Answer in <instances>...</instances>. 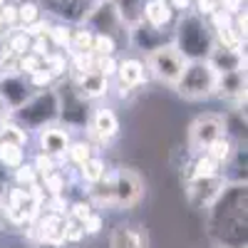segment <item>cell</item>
I'll return each instance as SVG.
<instances>
[{
	"label": "cell",
	"mask_w": 248,
	"mask_h": 248,
	"mask_svg": "<svg viewBox=\"0 0 248 248\" xmlns=\"http://www.w3.org/2000/svg\"><path fill=\"white\" fill-rule=\"evenodd\" d=\"M117 57H94V70L99 75H105L107 79H114L117 75Z\"/></svg>",
	"instance_id": "60d3db41"
},
{
	"label": "cell",
	"mask_w": 248,
	"mask_h": 248,
	"mask_svg": "<svg viewBox=\"0 0 248 248\" xmlns=\"http://www.w3.org/2000/svg\"><path fill=\"white\" fill-rule=\"evenodd\" d=\"M5 191H8V174H0V203L5 199Z\"/></svg>",
	"instance_id": "c3c4849f"
},
{
	"label": "cell",
	"mask_w": 248,
	"mask_h": 248,
	"mask_svg": "<svg viewBox=\"0 0 248 248\" xmlns=\"http://www.w3.org/2000/svg\"><path fill=\"white\" fill-rule=\"evenodd\" d=\"M216 82L218 75L214 72V67L206 60H194L186 62V67L181 72V77L176 79V94L189 99V102H201V99H211L216 97Z\"/></svg>",
	"instance_id": "5b68a950"
},
{
	"label": "cell",
	"mask_w": 248,
	"mask_h": 248,
	"mask_svg": "<svg viewBox=\"0 0 248 248\" xmlns=\"http://www.w3.org/2000/svg\"><path fill=\"white\" fill-rule=\"evenodd\" d=\"M226 176H203V179H186V201L191 209H209L218 199V194L226 189Z\"/></svg>",
	"instance_id": "7c38bea8"
},
{
	"label": "cell",
	"mask_w": 248,
	"mask_h": 248,
	"mask_svg": "<svg viewBox=\"0 0 248 248\" xmlns=\"http://www.w3.org/2000/svg\"><path fill=\"white\" fill-rule=\"evenodd\" d=\"M3 43H5V47H8L15 57H20V55L30 52V43H32V37H30L23 28H15V30H8V32L3 35Z\"/></svg>",
	"instance_id": "f1b7e54d"
},
{
	"label": "cell",
	"mask_w": 248,
	"mask_h": 248,
	"mask_svg": "<svg viewBox=\"0 0 248 248\" xmlns=\"http://www.w3.org/2000/svg\"><path fill=\"white\" fill-rule=\"evenodd\" d=\"M144 65H147V72H149L156 82L174 87L176 79H179L181 72H184V67H186V60H184V55L174 47V43H164V45H159L156 50H152V52L147 55Z\"/></svg>",
	"instance_id": "8992f818"
},
{
	"label": "cell",
	"mask_w": 248,
	"mask_h": 248,
	"mask_svg": "<svg viewBox=\"0 0 248 248\" xmlns=\"http://www.w3.org/2000/svg\"><path fill=\"white\" fill-rule=\"evenodd\" d=\"M127 32H129L132 47L139 50V52H144V55H149L152 50H156V47L164 45V43H171V30H156V28L147 25L144 20H141L139 25L129 28Z\"/></svg>",
	"instance_id": "9a60e30c"
},
{
	"label": "cell",
	"mask_w": 248,
	"mask_h": 248,
	"mask_svg": "<svg viewBox=\"0 0 248 248\" xmlns=\"http://www.w3.org/2000/svg\"><path fill=\"white\" fill-rule=\"evenodd\" d=\"M216 97L229 102H246V70H236L229 75H218Z\"/></svg>",
	"instance_id": "44dd1931"
},
{
	"label": "cell",
	"mask_w": 248,
	"mask_h": 248,
	"mask_svg": "<svg viewBox=\"0 0 248 248\" xmlns=\"http://www.w3.org/2000/svg\"><path fill=\"white\" fill-rule=\"evenodd\" d=\"M8 184L20 186V189H30V186H37V184H40V176H37V171L30 167V161H25V164H20L17 169H13V171L8 174Z\"/></svg>",
	"instance_id": "1f68e13d"
},
{
	"label": "cell",
	"mask_w": 248,
	"mask_h": 248,
	"mask_svg": "<svg viewBox=\"0 0 248 248\" xmlns=\"http://www.w3.org/2000/svg\"><path fill=\"white\" fill-rule=\"evenodd\" d=\"M5 119H13V112L8 109V105L3 99H0V122H5Z\"/></svg>",
	"instance_id": "7dc6e473"
},
{
	"label": "cell",
	"mask_w": 248,
	"mask_h": 248,
	"mask_svg": "<svg viewBox=\"0 0 248 248\" xmlns=\"http://www.w3.org/2000/svg\"><path fill=\"white\" fill-rule=\"evenodd\" d=\"M144 199V179L132 167L114 169V203L112 209L129 211Z\"/></svg>",
	"instance_id": "9c48e42d"
},
{
	"label": "cell",
	"mask_w": 248,
	"mask_h": 248,
	"mask_svg": "<svg viewBox=\"0 0 248 248\" xmlns=\"http://www.w3.org/2000/svg\"><path fill=\"white\" fill-rule=\"evenodd\" d=\"M171 43L184 55L186 62L206 60L209 52L214 50V32H211L209 20L201 17L194 10L181 13L174 30H171Z\"/></svg>",
	"instance_id": "7a4b0ae2"
},
{
	"label": "cell",
	"mask_w": 248,
	"mask_h": 248,
	"mask_svg": "<svg viewBox=\"0 0 248 248\" xmlns=\"http://www.w3.org/2000/svg\"><path fill=\"white\" fill-rule=\"evenodd\" d=\"M167 3H169V5H171V10H174V13H179V15L194 8V0H167Z\"/></svg>",
	"instance_id": "bcb514c9"
},
{
	"label": "cell",
	"mask_w": 248,
	"mask_h": 248,
	"mask_svg": "<svg viewBox=\"0 0 248 248\" xmlns=\"http://www.w3.org/2000/svg\"><path fill=\"white\" fill-rule=\"evenodd\" d=\"M92 40H94V32L87 30L85 25L72 28V35H70V50H67V52H92Z\"/></svg>",
	"instance_id": "e575fe53"
},
{
	"label": "cell",
	"mask_w": 248,
	"mask_h": 248,
	"mask_svg": "<svg viewBox=\"0 0 248 248\" xmlns=\"http://www.w3.org/2000/svg\"><path fill=\"white\" fill-rule=\"evenodd\" d=\"M70 35H72V25H67V23H52L50 32H47V43L52 45V50L67 52L70 50Z\"/></svg>",
	"instance_id": "836d02e7"
},
{
	"label": "cell",
	"mask_w": 248,
	"mask_h": 248,
	"mask_svg": "<svg viewBox=\"0 0 248 248\" xmlns=\"http://www.w3.org/2000/svg\"><path fill=\"white\" fill-rule=\"evenodd\" d=\"M70 141H72V134L70 129L65 127V124H47V127L43 129H37V152H43L57 161H62V156H65L67 147H70Z\"/></svg>",
	"instance_id": "4fadbf2b"
},
{
	"label": "cell",
	"mask_w": 248,
	"mask_h": 248,
	"mask_svg": "<svg viewBox=\"0 0 248 248\" xmlns=\"http://www.w3.org/2000/svg\"><path fill=\"white\" fill-rule=\"evenodd\" d=\"M92 154H97V149L92 147L87 139H72L67 152H65V156H62V164H67L70 169H79Z\"/></svg>",
	"instance_id": "484cf974"
},
{
	"label": "cell",
	"mask_w": 248,
	"mask_h": 248,
	"mask_svg": "<svg viewBox=\"0 0 248 248\" xmlns=\"http://www.w3.org/2000/svg\"><path fill=\"white\" fill-rule=\"evenodd\" d=\"M112 5L122 20V25L129 30L144 20V5H147V0H112Z\"/></svg>",
	"instance_id": "d4e9b609"
},
{
	"label": "cell",
	"mask_w": 248,
	"mask_h": 248,
	"mask_svg": "<svg viewBox=\"0 0 248 248\" xmlns=\"http://www.w3.org/2000/svg\"><path fill=\"white\" fill-rule=\"evenodd\" d=\"M176 20V13L167 0H147L144 5V23L156 28V30H169Z\"/></svg>",
	"instance_id": "7402d4cb"
},
{
	"label": "cell",
	"mask_w": 248,
	"mask_h": 248,
	"mask_svg": "<svg viewBox=\"0 0 248 248\" xmlns=\"http://www.w3.org/2000/svg\"><path fill=\"white\" fill-rule=\"evenodd\" d=\"M149 238L141 226L134 223H119L109 233V248H147Z\"/></svg>",
	"instance_id": "ffe728a7"
},
{
	"label": "cell",
	"mask_w": 248,
	"mask_h": 248,
	"mask_svg": "<svg viewBox=\"0 0 248 248\" xmlns=\"http://www.w3.org/2000/svg\"><path fill=\"white\" fill-rule=\"evenodd\" d=\"M45 8L55 17H60V23L82 25L87 10H90V0H45Z\"/></svg>",
	"instance_id": "ac0fdd59"
},
{
	"label": "cell",
	"mask_w": 248,
	"mask_h": 248,
	"mask_svg": "<svg viewBox=\"0 0 248 248\" xmlns=\"http://www.w3.org/2000/svg\"><path fill=\"white\" fill-rule=\"evenodd\" d=\"M147 77H149L147 65H144L139 57H124V60L117 62V75H114L117 87L134 92V90H139L144 82H147Z\"/></svg>",
	"instance_id": "e0dca14e"
},
{
	"label": "cell",
	"mask_w": 248,
	"mask_h": 248,
	"mask_svg": "<svg viewBox=\"0 0 248 248\" xmlns=\"http://www.w3.org/2000/svg\"><path fill=\"white\" fill-rule=\"evenodd\" d=\"M45 206V194L43 186H30V189H20V186L8 184L5 199L0 203V211H3V221L5 226H17V229H25L28 223H32L40 214H43Z\"/></svg>",
	"instance_id": "3957f363"
},
{
	"label": "cell",
	"mask_w": 248,
	"mask_h": 248,
	"mask_svg": "<svg viewBox=\"0 0 248 248\" xmlns=\"http://www.w3.org/2000/svg\"><path fill=\"white\" fill-rule=\"evenodd\" d=\"M97 209L92 206V201L85 196V199H75V201H70L67 203V218H72V221H79V223H85L92 214H94Z\"/></svg>",
	"instance_id": "d590c367"
},
{
	"label": "cell",
	"mask_w": 248,
	"mask_h": 248,
	"mask_svg": "<svg viewBox=\"0 0 248 248\" xmlns=\"http://www.w3.org/2000/svg\"><path fill=\"white\" fill-rule=\"evenodd\" d=\"M206 62L214 67L216 75H229V72H236V70H246V52L214 45V50L209 52Z\"/></svg>",
	"instance_id": "d6986e66"
},
{
	"label": "cell",
	"mask_w": 248,
	"mask_h": 248,
	"mask_svg": "<svg viewBox=\"0 0 248 248\" xmlns=\"http://www.w3.org/2000/svg\"><path fill=\"white\" fill-rule=\"evenodd\" d=\"M109 171V167H107V161L102 159L99 154H92L85 164H82L79 169H75V174H77V181L82 184V186H94L97 181H102V176H105Z\"/></svg>",
	"instance_id": "603a6c76"
},
{
	"label": "cell",
	"mask_w": 248,
	"mask_h": 248,
	"mask_svg": "<svg viewBox=\"0 0 248 248\" xmlns=\"http://www.w3.org/2000/svg\"><path fill=\"white\" fill-rule=\"evenodd\" d=\"M236 144H238V141L231 139V137H221V139H216V141L211 144L209 149H206V154L214 156L221 167L226 169V164L231 161V156H233V152H236Z\"/></svg>",
	"instance_id": "4dcf8cb0"
},
{
	"label": "cell",
	"mask_w": 248,
	"mask_h": 248,
	"mask_svg": "<svg viewBox=\"0 0 248 248\" xmlns=\"http://www.w3.org/2000/svg\"><path fill=\"white\" fill-rule=\"evenodd\" d=\"M5 3H8V0H0V10H3V5H5Z\"/></svg>",
	"instance_id": "816d5d0a"
},
{
	"label": "cell",
	"mask_w": 248,
	"mask_h": 248,
	"mask_svg": "<svg viewBox=\"0 0 248 248\" xmlns=\"http://www.w3.org/2000/svg\"><path fill=\"white\" fill-rule=\"evenodd\" d=\"M221 137H226L223 114L203 112V114H199L191 122V127H189V152L191 154H201V152H206Z\"/></svg>",
	"instance_id": "52a82bcc"
},
{
	"label": "cell",
	"mask_w": 248,
	"mask_h": 248,
	"mask_svg": "<svg viewBox=\"0 0 248 248\" xmlns=\"http://www.w3.org/2000/svg\"><path fill=\"white\" fill-rule=\"evenodd\" d=\"M109 82L105 75H99L97 70L82 72V75H70V87L82 102H97L102 97L109 94Z\"/></svg>",
	"instance_id": "5bb4252c"
},
{
	"label": "cell",
	"mask_w": 248,
	"mask_h": 248,
	"mask_svg": "<svg viewBox=\"0 0 248 248\" xmlns=\"http://www.w3.org/2000/svg\"><path fill=\"white\" fill-rule=\"evenodd\" d=\"M28 161V152L23 147H13V144H0V169L10 174L20 164Z\"/></svg>",
	"instance_id": "83f0119b"
},
{
	"label": "cell",
	"mask_w": 248,
	"mask_h": 248,
	"mask_svg": "<svg viewBox=\"0 0 248 248\" xmlns=\"http://www.w3.org/2000/svg\"><path fill=\"white\" fill-rule=\"evenodd\" d=\"M43 67L52 75V79H62L70 70V60H67V52H60V50H52L50 55L43 57Z\"/></svg>",
	"instance_id": "f546056e"
},
{
	"label": "cell",
	"mask_w": 248,
	"mask_h": 248,
	"mask_svg": "<svg viewBox=\"0 0 248 248\" xmlns=\"http://www.w3.org/2000/svg\"><path fill=\"white\" fill-rule=\"evenodd\" d=\"M82 25L87 30H92L94 35H112V37H117V32L127 30L122 25L112 0H94V3H90V10H87Z\"/></svg>",
	"instance_id": "8fae6325"
},
{
	"label": "cell",
	"mask_w": 248,
	"mask_h": 248,
	"mask_svg": "<svg viewBox=\"0 0 248 248\" xmlns=\"http://www.w3.org/2000/svg\"><path fill=\"white\" fill-rule=\"evenodd\" d=\"M248 186L229 181L206 209V231L221 248H246L248 241Z\"/></svg>",
	"instance_id": "6da1fadb"
},
{
	"label": "cell",
	"mask_w": 248,
	"mask_h": 248,
	"mask_svg": "<svg viewBox=\"0 0 248 248\" xmlns=\"http://www.w3.org/2000/svg\"><path fill=\"white\" fill-rule=\"evenodd\" d=\"M28 238L40 246H50V248H62L65 246V216L43 211L32 223H28L25 229Z\"/></svg>",
	"instance_id": "ba28073f"
},
{
	"label": "cell",
	"mask_w": 248,
	"mask_h": 248,
	"mask_svg": "<svg viewBox=\"0 0 248 248\" xmlns=\"http://www.w3.org/2000/svg\"><path fill=\"white\" fill-rule=\"evenodd\" d=\"M43 17V8H40L37 0H20L17 3V28H30L32 23Z\"/></svg>",
	"instance_id": "d6a6232c"
},
{
	"label": "cell",
	"mask_w": 248,
	"mask_h": 248,
	"mask_svg": "<svg viewBox=\"0 0 248 248\" xmlns=\"http://www.w3.org/2000/svg\"><path fill=\"white\" fill-rule=\"evenodd\" d=\"M30 52L37 55V57H45L52 52V45L47 43V37H32V43H30Z\"/></svg>",
	"instance_id": "ee69618b"
},
{
	"label": "cell",
	"mask_w": 248,
	"mask_h": 248,
	"mask_svg": "<svg viewBox=\"0 0 248 248\" xmlns=\"http://www.w3.org/2000/svg\"><path fill=\"white\" fill-rule=\"evenodd\" d=\"M60 164H62V161H57V159H52V156H47V154H43V152H35V154L30 156V167L37 171L40 179H45L47 174L57 171Z\"/></svg>",
	"instance_id": "8d00e7d4"
},
{
	"label": "cell",
	"mask_w": 248,
	"mask_h": 248,
	"mask_svg": "<svg viewBox=\"0 0 248 248\" xmlns=\"http://www.w3.org/2000/svg\"><path fill=\"white\" fill-rule=\"evenodd\" d=\"M13 119L17 124H23L28 132H37V129L47 127V124L60 122V97H57V90L50 87V90L32 92L25 105L13 112Z\"/></svg>",
	"instance_id": "277c9868"
},
{
	"label": "cell",
	"mask_w": 248,
	"mask_h": 248,
	"mask_svg": "<svg viewBox=\"0 0 248 248\" xmlns=\"http://www.w3.org/2000/svg\"><path fill=\"white\" fill-rule=\"evenodd\" d=\"M40 67H43V57H37V55H32V52H25V55L17 57V72L23 75V77H30V75L37 72Z\"/></svg>",
	"instance_id": "ab89813d"
},
{
	"label": "cell",
	"mask_w": 248,
	"mask_h": 248,
	"mask_svg": "<svg viewBox=\"0 0 248 248\" xmlns=\"http://www.w3.org/2000/svg\"><path fill=\"white\" fill-rule=\"evenodd\" d=\"M218 174H223V167L214 159V156H209L206 152H201V154H194V159H191V164L186 167V176H184V181L186 179H203V176H218Z\"/></svg>",
	"instance_id": "cb8c5ba5"
},
{
	"label": "cell",
	"mask_w": 248,
	"mask_h": 248,
	"mask_svg": "<svg viewBox=\"0 0 248 248\" xmlns=\"http://www.w3.org/2000/svg\"><path fill=\"white\" fill-rule=\"evenodd\" d=\"M5 32H8V30H5V25H3V20H0V37H3Z\"/></svg>",
	"instance_id": "681fc988"
},
{
	"label": "cell",
	"mask_w": 248,
	"mask_h": 248,
	"mask_svg": "<svg viewBox=\"0 0 248 248\" xmlns=\"http://www.w3.org/2000/svg\"><path fill=\"white\" fill-rule=\"evenodd\" d=\"M114 52H117V37L94 35V40H92V55L94 57H114Z\"/></svg>",
	"instance_id": "74e56055"
},
{
	"label": "cell",
	"mask_w": 248,
	"mask_h": 248,
	"mask_svg": "<svg viewBox=\"0 0 248 248\" xmlns=\"http://www.w3.org/2000/svg\"><path fill=\"white\" fill-rule=\"evenodd\" d=\"M50 20H43V17H40L37 20V23H32L30 28H25V32L30 35V37H47V32H50Z\"/></svg>",
	"instance_id": "f6af8a7d"
},
{
	"label": "cell",
	"mask_w": 248,
	"mask_h": 248,
	"mask_svg": "<svg viewBox=\"0 0 248 248\" xmlns=\"http://www.w3.org/2000/svg\"><path fill=\"white\" fill-rule=\"evenodd\" d=\"M82 226H85V236H87V238H90V236H97V233H102V229H105V216H102L99 211H94Z\"/></svg>",
	"instance_id": "7bdbcfd3"
},
{
	"label": "cell",
	"mask_w": 248,
	"mask_h": 248,
	"mask_svg": "<svg viewBox=\"0 0 248 248\" xmlns=\"http://www.w3.org/2000/svg\"><path fill=\"white\" fill-rule=\"evenodd\" d=\"M5 229V221H3V211H0V231Z\"/></svg>",
	"instance_id": "f907efd6"
},
{
	"label": "cell",
	"mask_w": 248,
	"mask_h": 248,
	"mask_svg": "<svg viewBox=\"0 0 248 248\" xmlns=\"http://www.w3.org/2000/svg\"><path fill=\"white\" fill-rule=\"evenodd\" d=\"M85 129H87V141L92 147H107L112 139H117L122 124L112 107H97L94 112H90Z\"/></svg>",
	"instance_id": "30bf717a"
},
{
	"label": "cell",
	"mask_w": 248,
	"mask_h": 248,
	"mask_svg": "<svg viewBox=\"0 0 248 248\" xmlns=\"http://www.w3.org/2000/svg\"><path fill=\"white\" fill-rule=\"evenodd\" d=\"M87 236H85V226H82L79 221H72L65 216V246H77L82 243Z\"/></svg>",
	"instance_id": "f35d334b"
},
{
	"label": "cell",
	"mask_w": 248,
	"mask_h": 248,
	"mask_svg": "<svg viewBox=\"0 0 248 248\" xmlns=\"http://www.w3.org/2000/svg\"><path fill=\"white\" fill-rule=\"evenodd\" d=\"M32 90L23 75H3L0 77V99L8 105L10 112L20 109L30 99Z\"/></svg>",
	"instance_id": "2e32d148"
},
{
	"label": "cell",
	"mask_w": 248,
	"mask_h": 248,
	"mask_svg": "<svg viewBox=\"0 0 248 248\" xmlns=\"http://www.w3.org/2000/svg\"><path fill=\"white\" fill-rule=\"evenodd\" d=\"M0 20H3L5 30H15L17 28V5L15 3H5L0 10Z\"/></svg>",
	"instance_id": "b9f144b4"
},
{
	"label": "cell",
	"mask_w": 248,
	"mask_h": 248,
	"mask_svg": "<svg viewBox=\"0 0 248 248\" xmlns=\"http://www.w3.org/2000/svg\"><path fill=\"white\" fill-rule=\"evenodd\" d=\"M0 144H13V147L25 149L30 144V132L15 119H5V122H0Z\"/></svg>",
	"instance_id": "4316f807"
}]
</instances>
